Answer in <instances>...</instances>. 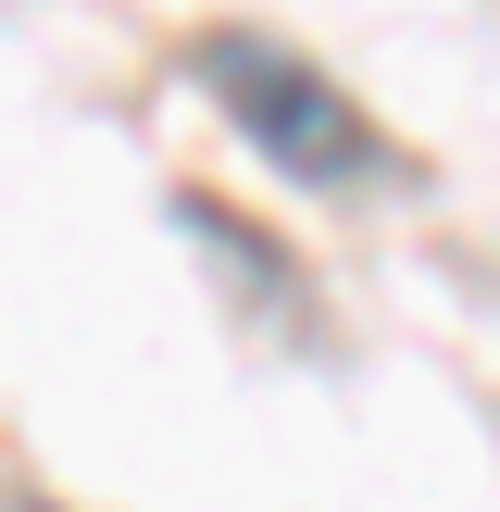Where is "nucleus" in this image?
<instances>
[{"label":"nucleus","instance_id":"f257e3e1","mask_svg":"<svg viewBox=\"0 0 500 512\" xmlns=\"http://www.w3.org/2000/svg\"><path fill=\"white\" fill-rule=\"evenodd\" d=\"M200 75H213V88H238V125L275 150V163H300V175H363V163H375L363 113H350L313 63H288V50H263V38H213V50H200Z\"/></svg>","mask_w":500,"mask_h":512}]
</instances>
